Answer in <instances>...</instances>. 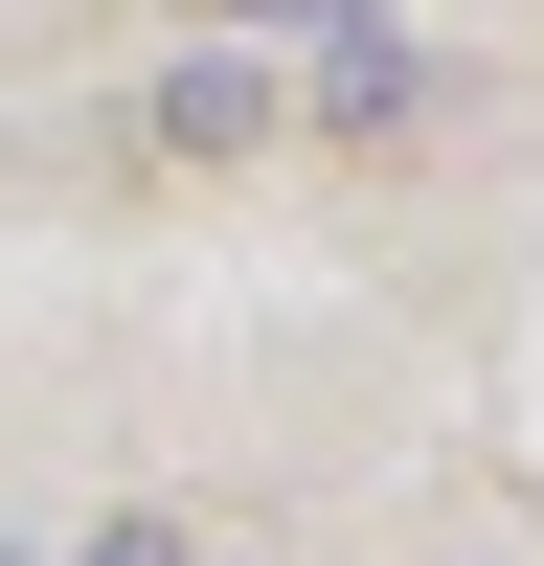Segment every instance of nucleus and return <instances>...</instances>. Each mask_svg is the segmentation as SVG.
Returning <instances> with one entry per match:
<instances>
[{
  "instance_id": "nucleus-1",
  "label": "nucleus",
  "mask_w": 544,
  "mask_h": 566,
  "mask_svg": "<svg viewBox=\"0 0 544 566\" xmlns=\"http://www.w3.org/2000/svg\"><path fill=\"white\" fill-rule=\"evenodd\" d=\"M408 91H431V45H408L386 0H317V114H341V136H386Z\"/></svg>"
},
{
  "instance_id": "nucleus-2",
  "label": "nucleus",
  "mask_w": 544,
  "mask_h": 566,
  "mask_svg": "<svg viewBox=\"0 0 544 566\" xmlns=\"http://www.w3.org/2000/svg\"><path fill=\"white\" fill-rule=\"evenodd\" d=\"M250 114H272V91L227 69V45H181V69H159V159H227V136H250Z\"/></svg>"
},
{
  "instance_id": "nucleus-3",
  "label": "nucleus",
  "mask_w": 544,
  "mask_h": 566,
  "mask_svg": "<svg viewBox=\"0 0 544 566\" xmlns=\"http://www.w3.org/2000/svg\"><path fill=\"white\" fill-rule=\"evenodd\" d=\"M69 566H205V544H181V522H91Z\"/></svg>"
}]
</instances>
